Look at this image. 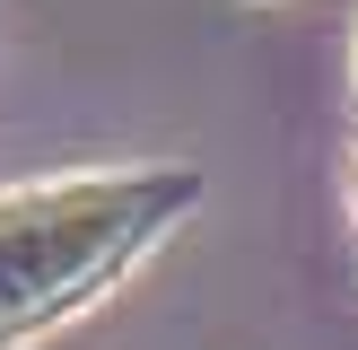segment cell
<instances>
[{
    "label": "cell",
    "instance_id": "6da1fadb",
    "mask_svg": "<svg viewBox=\"0 0 358 350\" xmlns=\"http://www.w3.org/2000/svg\"><path fill=\"white\" fill-rule=\"evenodd\" d=\"M201 210V167H79L0 192V350L87 315Z\"/></svg>",
    "mask_w": 358,
    "mask_h": 350
},
{
    "label": "cell",
    "instance_id": "7a4b0ae2",
    "mask_svg": "<svg viewBox=\"0 0 358 350\" xmlns=\"http://www.w3.org/2000/svg\"><path fill=\"white\" fill-rule=\"evenodd\" d=\"M350 210H358V167H350Z\"/></svg>",
    "mask_w": 358,
    "mask_h": 350
}]
</instances>
